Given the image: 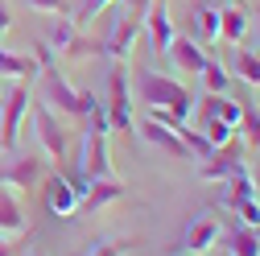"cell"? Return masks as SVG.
<instances>
[{"mask_svg": "<svg viewBox=\"0 0 260 256\" xmlns=\"http://www.w3.org/2000/svg\"><path fill=\"white\" fill-rule=\"evenodd\" d=\"M137 100L145 108H170L178 120H190V112H194V95L178 79L157 75V71H141L137 75Z\"/></svg>", "mask_w": 260, "mask_h": 256, "instance_id": "1", "label": "cell"}, {"mask_svg": "<svg viewBox=\"0 0 260 256\" xmlns=\"http://www.w3.org/2000/svg\"><path fill=\"white\" fill-rule=\"evenodd\" d=\"M38 79H42V104H46L50 112L71 116V120H83V116H87V91L71 87L67 75L54 67V58L46 62V71H38Z\"/></svg>", "mask_w": 260, "mask_h": 256, "instance_id": "2", "label": "cell"}, {"mask_svg": "<svg viewBox=\"0 0 260 256\" xmlns=\"http://www.w3.org/2000/svg\"><path fill=\"white\" fill-rule=\"evenodd\" d=\"M108 116H112V128L116 133H133V79H128V62H112V71H108Z\"/></svg>", "mask_w": 260, "mask_h": 256, "instance_id": "3", "label": "cell"}, {"mask_svg": "<svg viewBox=\"0 0 260 256\" xmlns=\"http://www.w3.org/2000/svg\"><path fill=\"white\" fill-rule=\"evenodd\" d=\"M34 108V95L29 87H17L13 95H5V104H0V145L5 149H17V137H21V124Z\"/></svg>", "mask_w": 260, "mask_h": 256, "instance_id": "4", "label": "cell"}, {"mask_svg": "<svg viewBox=\"0 0 260 256\" xmlns=\"http://www.w3.org/2000/svg\"><path fill=\"white\" fill-rule=\"evenodd\" d=\"M34 124H38V141H42L46 157H50V162H62V157H67V149H71V137H67V124H62V116L50 112V108L42 104V108L34 112Z\"/></svg>", "mask_w": 260, "mask_h": 256, "instance_id": "5", "label": "cell"}, {"mask_svg": "<svg viewBox=\"0 0 260 256\" xmlns=\"http://www.w3.org/2000/svg\"><path fill=\"white\" fill-rule=\"evenodd\" d=\"M145 34V25H141V17H124L116 29H108V34L100 38V54L104 58H112V62H128L133 58V46H137V38Z\"/></svg>", "mask_w": 260, "mask_h": 256, "instance_id": "6", "label": "cell"}, {"mask_svg": "<svg viewBox=\"0 0 260 256\" xmlns=\"http://www.w3.org/2000/svg\"><path fill=\"white\" fill-rule=\"evenodd\" d=\"M141 25H145L149 46H153L157 54H166V50H170V42L178 38V29H174V21H170L166 0H149V9H145V17H141Z\"/></svg>", "mask_w": 260, "mask_h": 256, "instance_id": "7", "label": "cell"}, {"mask_svg": "<svg viewBox=\"0 0 260 256\" xmlns=\"http://www.w3.org/2000/svg\"><path fill=\"white\" fill-rule=\"evenodd\" d=\"M219 236H223L219 219H215L211 211H203V215H194V219H190V228H186V236H182V252L203 256V252H211V248L219 244Z\"/></svg>", "mask_w": 260, "mask_h": 256, "instance_id": "8", "label": "cell"}, {"mask_svg": "<svg viewBox=\"0 0 260 256\" xmlns=\"http://www.w3.org/2000/svg\"><path fill=\"white\" fill-rule=\"evenodd\" d=\"M46 174V162L38 153H25L17 157V162H9L5 170H0V186H9V190H29V186H38V178Z\"/></svg>", "mask_w": 260, "mask_h": 256, "instance_id": "9", "label": "cell"}, {"mask_svg": "<svg viewBox=\"0 0 260 256\" xmlns=\"http://www.w3.org/2000/svg\"><path fill=\"white\" fill-rule=\"evenodd\" d=\"M240 166H244V157H240V145L232 141V145L215 149V153L207 157V166H199V178H203V182H227Z\"/></svg>", "mask_w": 260, "mask_h": 256, "instance_id": "10", "label": "cell"}, {"mask_svg": "<svg viewBox=\"0 0 260 256\" xmlns=\"http://www.w3.org/2000/svg\"><path fill=\"white\" fill-rule=\"evenodd\" d=\"M79 170L87 178H112V162H108V145L100 133H87L83 153H79Z\"/></svg>", "mask_w": 260, "mask_h": 256, "instance_id": "11", "label": "cell"}, {"mask_svg": "<svg viewBox=\"0 0 260 256\" xmlns=\"http://www.w3.org/2000/svg\"><path fill=\"white\" fill-rule=\"evenodd\" d=\"M46 207L54 215H75L79 211V195H75V186L67 182V174H50L46 178Z\"/></svg>", "mask_w": 260, "mask_h": 256, "instance_id": "12", "label": "cell"}, {"mask_svg": "<svg viewBox=\"0 0 260 256\" xmlns=\"http://www.w3.org/2000/svg\"><path fill=\"white\" fill-rule=\"evenodd\" d=\"M166 54H170V62H174L178 71H190V75H199V71L207 67V50L194 42V38H182V34L170 42V50H166Z\"/></svg>", "mask_w": 260, "mask_h": 256, "instance_id": "13", "label": "cell"}, {"mask_svg": "<svg viewBox=\"0 0 260 256\" xmlns=\"http://www.w3.org/2000/svg\"><path fill=\"white\" fill-rule=\"evenodd\" d=\"M141 133H145V141H149V145H157V149H166V153L182 157V162H194V157H190V149L182 145V137L174 133V128H166V124H157V120H149V116H145Z\"/></svg>", "mask_w": 260, "mask_h": 256, "instance_id": "14", "label": "cell"}, {"mask_svg": "<svg viewBox=\"0 0 260 256\" xmlns=\"http://www.w3.org/2000/svg\"><path fill=\"white\" fill-rule=\"evenodd\" d=\"M190 34H194V42H215L219 38V9L215 5H207V0H199V5L190 9Z\"/></svg>", "mask_w": 260, "mask_h": 256, "instance_id": "15", "label": "cell"}, {"mask_svg": "<svg viewBox=\"0 0 260 256\" xmlns=\"http://www.w3.org/2000/svg\"><path fill=\"white\" fill-rule=\"evenodd\" d=\"M124 195V182H116V178H91V186H87V195H83V211H104L108 203H116Z\"/></svg>", "mask_w": 260, "mask_h": 256, "instance_id": "16", "label": "cell"}, {"mask_svg": "<svg viewBox=\"0 0 260 256\" xmlns=\"http://www.w3.org/2000/svg\"><path fill=\"white\" fill-rule=\"evenodd\" d=\"M219 38L232 42V46H244V38H248V9H240V5L219 9Z\"/></svg>", "mask_w": 260, "mask_h": 256, "instance_id": "17", "label": "cell"}, {"mask_svg": "<svg viewBox=\"0 0 260 256\" xmlns=\"http://www.w3.org/2000/svg\"><path fill=\"white\" fill-rule=\"evenodd\" d=\"M75 38H79V25H75V17H71V13H62V17H58V21L46 29V50L67 58V50L75 46Z\"/></svg>", "mask_w": 260, "mask_h": 256, "instance_id": "18", "label": "cell"}, {"mask_svg": "<svg viewBox=\"0 0 260 256\" xmlns=\"http://www.w3.org/2000/svg\"><path fill=\"white\" fill-rule=\"evenodd\" d=\"M0 232H5V236L25 232V211H21V199H17V190H9V186H0Z\"/></svg>", "mask_w": 260, "mask_h": 256, "instance_id": "19", "label": "cell"}, {"mask_svg": "<svg viewBox=\"0 0 260 256\" xmlns=\"http://www.w3.org/2000/svg\"><path fill=\"white\" fill-rule=\"evenodd\" d=\"M42 71V62L34 58V54H13V50H0V75L5 79H34Z\"/></svg>", "mask_w": 260, "mask_h": 256, "instance_id": "20", "label": "cell"}, {"mask_svg": "<svg viewBox=\"0 0 260 256\" xmlns=\"http://www.w3.org/2000/svg\"><path fill=\"white\" fill-rule=\"evenodd\" d=\"M240 116H244V104L223 100V95H211L207 108H203V120H219V124H227V128H236V133H240Z\"/></svg>", "mask_w": 260, "mask_h": 256, "instance_id": "21", "label": "cell"}, {"mask_svg": "<svg viewBox=\"0 0 260 256\" xmlns=\"http://www.w3.org/2000/svg\"><path fill=\"white\" fill-rule=\"evenodd\" d=\"M227 252L232 256H260V236L240 223L236 232H227Z\"/></svg>", "mask_w": 260, "mask_h": 256, "instance_id": "22", "label": "cell"}, {"mask_svg": "<svg viewBox=\"0 0 260 256\" xmlns=\"http://www.w3.org/2000/svg\"><path fill=\"white\" fill-rule=\"evenodd\" d=\"M87 133H100V137H108L112 133V116H108V108H104V100L100 95H91L87 91Z\"/></svg>", "mask_w": 260, "mask_h": 256, "instance_id": "23", "label": "cell"}, {"mask_svg": "<svg viewBox=\"0 0 260 256\" xmlns=\"http://www.w3.org/2000/svg\"><path fill=\"white\" fill-rule=\"evenodd\" d=\"M232 186H227V199H223V207H236V203H244V199H256V186H252V174L240 166L232 178H227Z\"/></svg>", "mask_w": 260, "mask_h": 256, "instance_id": "24", "label": "cell"}, {"mask_svg": "<svg viewBox=\"0 0 260 256\" xmlns=\"http://www.w3.org/2000/svg\"><path fill=\"white\" fill-rule=\"evenodd\" d=\"M199 75H203V87H207V95H223V91H227V83H232L227 67H223V62H215V58H207V67H203Z\"/></svg>", "mask_w": 260, "mask_h": 256, "instance_id": "25", "label": "cell"}, {"mask_svg": "<svg viewBox=\"0 0 260 256\" xmlns=\"http://www.w3.org/2000/svg\"><path fill=\"white\" fill-rule=\"evenodd\" d=\"M236 75H240L244 83L260 87V50H240V58H236Z\"/></svg>", "mask_w": 260, "mask_h": 256, "instance_id": "26", "label": "cell"}, {"mask_svg": "<svg viewBox=\"0 0 260 256\" xmlns=\"http://www.w3.org/2000/svg\"><path fill=\"white\" fill-rule=\"evenodd\" d=\"M203 137L211 141V149H223V145L236 141V128H227V124H219V120H203Z\"/></svg>", "mask_w": 260, "mask_h": 256, "instance_id": "27", "label": "cell"}, {"mask_svg": "<svg viewBox=\"0 0 260 256\" xmlns=\"http://www.w3.org/2000/svg\"><path fill=\"white\" fill-rule=\"evenodd\" d=\"M112 5H120V0H87V5H83L79 13H71V17H75V25L83 29V25H91V21L100 17V13H108Z\"/></svg>", "mask_w": 260, "mask_h": 256, "instance_id": "28", "label": "cell"}, {"mask_svg": "<svg viewBox=\"0 0 260 256\" xmlns=\"http://www.w3.org/2000/svg\"><path fill=\"white\" fill-rule=\"evenodd\" d=\"M240 128H244V145H248V149H260V112L244 108V116H240Z\"/></svg>", "mask_w": 260, "mask_h": 256, "instance_id": "29", "label": "cell"}, {"mask_svg": "<svg viewBox=\"0 0 260 256\" xmlns=\"http://www.w3.org/2000/svg\"><path fill=\"white\" fill-rule=\"evenodd\" d=\"M232 211L240 215V223H244V228H256V223H260V203H256V199H244V203H236Z\"/></svg>", "mask_w": 260, "mask_h": 256, "instance_id": "30", "label": "cell"}, {"mask_svg": "<svg viewBox=\"0 0 260 256\" xmlns=\"http://www.w3.org/2000/svg\"><path fill=\"white\" fill-rule=\"evenodd\" d=\"M29 9H38V13H54V17H62V13H71V0H29Z\"/></svg>", "mask_w": 260, "mask_h": 256, "instance_id": "31", "label": "cell"}, {"mask_svg": "<svg viewBox=\"0 0 260 256\" xmlns=\"http://www.w3.org/2000/svg\"><path fill=\"white\" fill-rule=\"evenodd\" d=\"M83 256H120V252H116L112 244H91V248H87Z\"/></svg>", "mask_w": 260, "mask_h": 256, "instance_id": "32", "label": "cell"}, {"mask_svg": "<svg viewBox=\"0 0 260 256\" xmlns=\"http://www.w3.org/2000/svg\"><path fill=\"white\" fill-rule=\"evenodd\" d=\"M9 25H13V13H9V5H5V0H0V34H5Z\"/></svg>", "mask_w": 260, "mask_h": 256, "instance_id": "33", "label": "cell"}, {"mask_svg": "<svg viewBox=\"0 0 260 256\" xmlns=\"http://www.w3.org/2000/svg\"><path fill=\"white\" fill-rule=\"evenodd\" d=\"M17 248H13V240H0V256H13Z\"/></svg>", "mask_w": 260, "mask_h": 256, "instance_id": "34", "label": "cell"}, {"mask_svg": "<svg viewBox=\"0 0 260 256\" xmlns=\"http://www.w3.org/2000/svg\"><path fill=\"white\" fill-rule=\"evenodd\" d=\"M252 186H256V203H260V166L252 170Z\"/></svg>", "mask_w": 260, "mask_h": 256, "instance_id": "35", "label": "cell"}, {"mask_svg": "<svg viewBox=\"0 0 260 256\" xmlns=\"http://www.w3.org/2000/svg\"><path fill=\"white\" fill-rule=\"evenodd\" d=\"M133 5H137V13H133V17H145V9H149V0H133Z\"/></svg>", "mask_w": 260, "mask_h": 256, "instance_id": "36", "label": "cell"}, {"mask_svg": "<svg viewBox=\"0 0 260 256\" xmlns=\"http://www.w3.org/2000/svg\"><path fill=\"white\" fill-rule=\"evenodd\" d=\"M252 232H256V236H260V223H256V228H252Z\"/></svg>", "mask_w": 260, "mask_h": 256, "instance_id": "37", "label": "cell"}, {"mask_svg": "<svg viewBox=\"0 0 260 256\" xmlns=\"http://www.w3.org/2000/svg\"><path fill=\"white\" fill-rule=\"evenodd\" d=\"M0 104H5V91H0Z\"/></svg>", "mask_w": 260, "mask_h": 256, "instance_id": "38", "label": "cell"}]
</instances>
